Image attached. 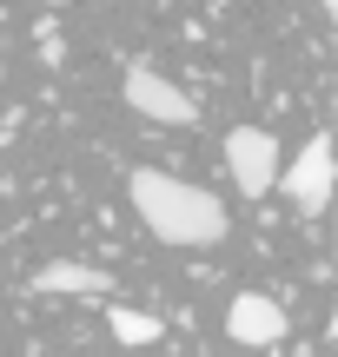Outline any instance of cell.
Here are the masks:
<instances>
[{
  "label": "cell",
  "mask_w": 338,
  "mask_h": 357,
  "mask_svg": "<svg viewBox=\"0 0 338 357\" xmlns=\"http://www.w3.org/2000/svg\"><path fill=\"white\" fill-rule=\"evenodd\" d=\"M126 192H133V212L146 218V231H153L159 245H219L226 238V199L219 192H206V185H193V178H172V172H133L126 178Z\"/></svg>",
  "instance_id": "6da1fadb"
},
{
  "label": "cell",
  "mask_w": 338,
  "mask_h": 357,
  "mask_svg": "<svg viewBox=\"0 0 338 357\" xmlns=\"http://www.w3.org/2000/svg\"><path fill=\"white\" fill-rule=\"evenodd\" d=\"M119 93H126V106H133V113H146L153 126H193V119H199L193 93H179L166 73H153V66H126Z\"/></svg>",
  "instance_id": "277c9868"
},
{
  "label": "cell",
  "mask_w": 338,
  "mask_h": 357,
  "mask_svg": "<svg viewBox=\"0 0 338 357\" xmlns=\"http://www.w3.org/2000/svg\"><path fill=\"white\" fill-rule=\"evenodd\" d=\"M226 172L246 199H265L279 185V139L265 126H233L226 132Z\"/></svg>",
  "instance_id": "3957f363"
},
{
  "label": "cell",
  "mask_w": 338,
  "mask_h": 357,
  "mask_svg": "<svg viewBox=\"0 0 338 357\" xmlns=\"http://www.w3.org/2000/svg\"><path fill=\"white\" fill-rule=\"evenodd\" d=\"M226 331H233V344H279L286 337V305L265 291H239L226 305Z\"/></svg>",
  "instance_id": "5b68a950"
},
{
  "label": "cell",
  "mask_w": 338,
  "mask_h": 357,
  "mask_svg": "<svg viewBox=\"0 0 338 357\" xmlns=\"http://www.w3.org/2000/svg\"><path fill=\"white\" fill-rule=\"evenodd\" d=\"M27 284H34L40 298H106L113 291V271L80 265V258H53V265H40Z\"/></svg>",
  "instance_id": "8992f818"
},
{
  "label": "cell",
  "mask_w": 338,
  "mask_h": 357,
  "mask_svg": "<svg viewBox=\"0 0 338 357\" xmlns=\"http://www.w3.org/2000/svg\"><path fill=\"white\" fill-rule=\"evenodd\" d=\"M318 13H325V20H338V0H318Z\"/></svg>",
  "instance_id": "ba28073f"
},
{
  "label": "cell",
  "mask_w": 338,
  "mask_h": 357,
  "mask_svg": "<svg viewBox=\"0 0 338 357\" xmlns=\"http://www.w3.org/2000/svg\"><path fill=\"white\" fill-rule=\"evenodd\" d=\"M286 178V199L299 205L305 218H318L332 205V178H338V153H332V132H312V139L299 146V159L292 166H279Z\"/></svg>",
  "instance_id": "7a4b0ae2"
},
{
  "label": "cell",
  "mask_w": 338,
  "mask_h": 357,
  "mask_svg": "<svg viewBox=\"0 0 338 357\" xmlns=\"http://www.w3.org/2000/svg\"><path fill=\"white\" fill-rule=\"evenodd\" d=\"M106 331H113V344H159V331H166V324L153 318V311H126V305H113L106 311Z\"/></svg>",
  "instance_id": "52a82bcc"
}]
</instances>
